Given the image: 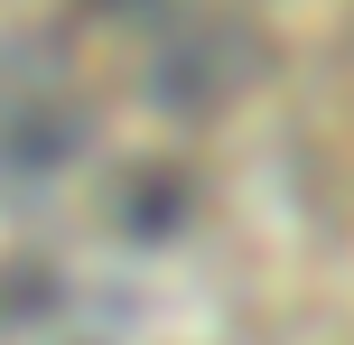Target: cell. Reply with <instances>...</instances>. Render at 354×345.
<instances>
[{
    "label": "cell",
    "mask_w": 354,
    "mask_h": 345,
    "mask_svg": "<svg viewBox=\"0 0 354 345\" xmlns=\"http://www.w3.org/2000/svg\"><path fill=\"white\" fill-rule=\"evenodd\" d=\"M84 159V112L56 103V93H28V103L0 112V168L10 178H56V168Z\"/></svg>",
    "instance_id": "cell-1"
},
{
    "label": "cell",
    "mask_w": 354,
    "mask_h": 345,
    "mask_svg": "<svg viewBox=\"0 0 354 345\" xmlns=\"http://www.w3.org/2000/svg\"><path fill=\"white\" fill-rule=\"evenodd\" d=\"M187 205H196V178H187V168H168V159H149V168H131V178H122L112 224H122V234H140V243H159V234L187 224Z\"/></svg>",
    "instance_id": "cell-2"
},
{
    "label": "cell",
    "mask_w": 354,
    "mask_h": 345,
    "mask_svg": "<svg viewBox=\"0 0 354 345\" xmlns=\"http://www.w3.org/2000/svg\"><path fill=\"white\" fill-rule=\"evenodd\" d=\"M84 10H149V0H84Z\"/></svg>",
    "instance_id": "cell-3"
}]
</instances>
